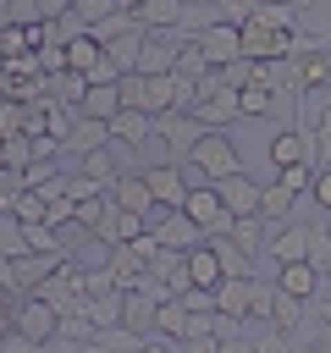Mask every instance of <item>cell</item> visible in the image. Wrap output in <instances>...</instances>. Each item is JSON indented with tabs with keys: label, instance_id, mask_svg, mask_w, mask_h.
<instances>
[{
	"label": "cell",
	"instance_id": "cell-1",
	"mask_svg": "<svg viewBox=\"0 0 331 353\" xmlns=\"http://www.w3.org/2000/svg\"><path fill=\"white\" fill-rule=\"evenodd\" d=\"M182 215H188V221L204 232V243H210V237H226V232L237 226V215L221 204V188H215V182H193V188H188Z\"/></svg>",
	"mask_w": 331,
	"mask_h": 353
},
{
	"label": "cell",
	"instance_id": "cell-2",
	"mask_svg": "<svg viewBox=\"0 0 331 353\" xmlns=\"http://www.w3.org/2000/svg\"><path fill=\"white\" fill-rule=\"evenodd\" d=\"M188 165H193L204 182H226V176H237V171H243V160H237V143H232L226 132H204V138L193 143Z\"/></svg>",
	"mask_w": 331,
	"mask_h": 353
},
{
	"label": "cell",
	"instance_id": "cell-3",
	"mask_svg": "<svg viewBox=\"0 0 331 353\" xmlns=\"http://www.w3.org/2000/svg\"><path fill=\"white\" fill-rule=\"evenodd\" d=\"M154 138H160V149H166L171 165H188V154H193V143L204 138V127H199V116L166 110V116H154Z\"/></svg>",
	"mask_w": 331,
	"mask_h": 353
},
{
	"label": "cell",
	"instance_id": "cell-4",
	"mask_svg": "<svg viewBox=\"0 0 331 353\" xmlns=\"http://www.w3.org/2000/svg\"><path fill=\"white\" fill-rule=\"evenodd\" d=\"M143 226H149V237H154L160 248H177V254H188V248H199V243H204V232H199L182 210H149V215H143Z\"/></svg>",
	"mask_w": 331,
	"mask_h": 353
},
{
	"label": "cell",
	"instance_id": "cell-5",
	"mask_svg": "<svg viewBox=\"0 0 331 353\" xmlns=\"http://www.w3.org/2000/svg\"><path fill=\"white\" fill-rule=\"evenodd\" d=\"M11 331L33 336V342H55V336H61V314H55V303H44L39 292H28V298H17V309H11Z\"/></svg>",
	"mask_w": 331,
	"mask_h": 353
},
{
	"label": "cell",
	"instance_id": "cell-6",
	"mask_svg": "<svg viewBox=\"0 0 331 353\" xmlns=\"http://www.w3.org/2000/svg\"><path fill=\"white\" fill-rule=\"evenodd\" d=\"M193 44L204 50L210 66H226V61L243 55V28H237V22H221V17H215V22H199V28H193Z\"/></svg>",
	"mask_w": 331,
	"mask_h": 353
},
{
	"label": "cell",
	"instance_id": "cell-7",
	"mask_svg": "<svg viewBox=\"0 0 331 353\" xmlns=\"http://www.w3.org/2000/svg\"><path fill=\"white\" fill-rule=\"evenodd\" d=\"M138 176L149 182V199H154V210H182L188 204V176H182V165H138Z\"/></svg>",
	"mask_w": 331,
	"mask_h": 353
},
{
	"label": "cell",
	"instance_id": "cell-8",
	"mask_svg": "<svg viewBox=\"0 0 331 353\" xmlns=\"http://www.w3.org/2000/svg\"><path fill=\"white\" fill-rule=\"evenodd\" d=\"M298 33H281V28H265V22H243V55L248 61H281L292 55Z\"/></svg>",
	"mask_w": 331,
	"mask_h": 353
},
{
	"label": "cell",
	"instance_id": "cell-9",
	"mask_svg": "<svg viewBox=\"0 0 331 353\" xmlns=\"http://www.w3.org/2000/svg\"><path fill=\"white\" fill-rule=\"evenodd\" d=\"M270 165H276V171H287V165H314V171H320V149H314L309 132L281 127V132L270 138Z\"/></svg>",
	"mask_w": 331,
	"mask_h": 353
},
{
	"label": "cell",
	"instance_id": "cell-10",
	"mask_svg": "<svg viewBox=\"0 0 331 353\" xmlns=\"http://www.w3.org/2000/svg\"><path fill=\"white\" fill-rule=\"evenodd\" d=\"M221 188V204L237 215V221H248V215H259V199H265V182H254L248 171H237V176H226V182H215Z\"/></svg>",
	"mask_w": 331,
	"mask_h": 353
},
{
	"label": "cell",
	"instance_id": "cell-11",
	"mask_svg": "<svg viewBox=\"0 0 331 353\" xmlns=\"http://www.w3.org/2000/svg\"><path fill=\"white\" fill-rule=\"evenodd\" d=\"M265 254H270L276 270H281V265H303V259H309V221H287V226L265 243Z\"/></svg>",
	"mask_w": 331,
	"mask_h": 353
},
{
	"label": "cell",
	"instance_id": "cell-12",
	"mask_svg": "<svg viewBox=\"0 0 331 353\" xmlns=\"http://www.w3.org/2000/svg\"><path fill=\"white\" fill-rule=\"evenodd\" d=\"M94 149H110V121H94V116H72V132H66V154L72 160H83V154H94Z\"/></svg>",
	"mask_w": 331,
	"mask_h": 353
},
{
	"label": "cell",
	"instance_id": "cell-13",
	"mask_svg": "<svg viewBox=\"0 0 331 353\" xmlns=\"http://www.w3.org/2000/svg\"><path fill=\"white\" fill-rule=\"evenodd\" d=\"M105 199H110L116 210H127V215H149V210H154V199H149V182H143L138 171H121V176L105 188Z\"/></svg>",
	"mask_w": 331,
	"mask_h": 353
},
{
	"label": "cell",
	"instance_id": "cell-14",
	"mask_svg": "<svg viewBox=\"0 0 331 353\" xmlns=\"http://www.w3.org/2000/svg\"><path fill=\"white\" fill-rule=\"evenodd\" d=\"M276 287H281L287 298H298V303H314V298H320V287H325V276L303 259V265H281V270H276Z\"/></svg>",
	"mask_w": 331,
	"mask_h": 353
},
{
	"label": "cell",
	"instance_id": "cell-15",
	"mask_svg": "<svg viewBox=\"0 0 331 353\" xmlns=\"http://www.w3.org/2000/svg\"><path fill=\"white\" fill-rule=\"evenodd\" d=\"M105 270H110V281H116L121 292L143 287V276H149V265H143V254H138L132 243H116V248H110V265H105Z\"/></svg>",
	"mask_w": 331,
	"mask_h": 353
},
{
	"label": "cell",
	"instance_id": "cell-16",
	"mask_svg": "<svg viewBox=\"0 0 331 353\" xmlns=\"http://www.w3.org/2000/svg\"><path fill=\"white\" fill-rule=\"evenodd\" d=\"M248 309H254V276H226V281L215 287V314L248 320Z\"/></svg>",
	"mask_w": 331,
	"mask_h": 353
},
{
	"label": "cell",
	"instance_id": "cell-17",
	"mask_svg": "<svg viewBox=\"0 0 331 353\" xmlns=\"http://www.w3.org/2000/svg\"><path fill=\"white\" fill-rule=\"evenodd\" d=\"M188 281H193V287H204V292H215V287L226 281V270H221V259H215V248H210V243L188 248Z\"/></svg>",
	"mask_w": 331,
	"mask_h": 353
},
{
	"label": "cell",
	"instance_id": "cell-18",
	"mask_svg": "<svg viewBox=\"0 0 331 353\" xmlns=\"http://www.w3.org/2000/svg\"><path fill=\"white\" fill-rule=\"evenodd\" d=\"M77 110L94 116V121H116V116H121V88H116V83H88V94H83Z\"/></svg>",
	"mask_w": 331,
	"mask_h": 353
},
{
	"label": "cell",
	"instance_id": "cell-19",
	"mask_svg": "<svg viewBox=\"0 0 331 353\" xmlns=\"http://www.w3.org/2000/svg\"><path fill=\"white\" fill-rule=\"evenodd\" d=\"M154 138V116H143V110H121L116 121H110V143H132V149H143Z\"/></svg>",
	"mask_w": 331,
	"mask_h": 353
},
{
	"label": "cell",
	"instance_id": "cell-20",
	"mask_svg": "<svg viewBox=\"0 0 331 353\" xmlns=\"http://www.w3.org/2000/svg\"><path fill=\"white\" fill-rule=\"evenodd\" d=\"M143 39H149V33H143V28H132V33H121V39H110V44H105V55L116 61V72H121V77H127V72H138Z\"/></svg>",
	"mask_w": 331,
	"mask_h": 353
},
{
	"label": "cell",
	"instance_id": "cell-21",
	"mask_svg": "<svg viewBox=\"0 0 331 353\" xmlns=\"http://www.w3.org/2000/svg\"><path fill=\"white\" fill-rule=\"evenodd\" d=\"M99 61H105V44H99V39H88V33H83V39H72V44H66V72L94 77V66H99Z\"/></svg>",
	"mask_w": 331,
	"mask_h": 353
},
{
	"label": "cell",
	"instance_id": "cell-22",
	"mask_svg": "<svg viewBox=\"0 0 331 353\" xmlns=\"http://www.w3.org/2000/svg\"><path fill=\"white\" fill-rule=\"evenodd\" d=\"M292 204H298V193H292V188H281V182H265L259 221H276V226H287V221H292Z\"/></svg>",
	"mask_w": 331,
	"mask_h": 353
},
{
	"label": "cell",
	"instance_id": "cell-23",
	"mask_svg": "<svg viewBox=\"0 0 331 353\" xmlns=\"http://www.w3.org/2000/svg\"><path fill=\"white\" fill-rule=\"evenodd\" d=\"M154 336H160V342H182V336H188V309H182V298H166V303L154 309Z\"/></svg>",
	"mask_w": 331,
	"mask_h": 353
},
{
	"label": "cell",
	"instance_id": "cell-24",
	"mask_svg": "<svg viewBox=\"0 0 331 353\" xmlns=\"http://www.w3.org/2000/svg\"><path fill=\"white\" fill-rule=\"evenodd\" d=\"M210 72H215V66L204 61V50H199L193 39H182V44H177V66H171V77H188V83H204Z\"/></svg>",
	"mask_w": 331,
	"mask_h": 353
},
{
	"label": "cell",
	"instance_id": "cell-25",
	"mask_svg": "<svg viewBox=\"0 0 331 353\" xmlns=\"http://www.w3.org/2000/svg\"><path fill=\"white\" fill-rule=\"evenodd\" d=\"M210 248H215V259H221V270H226V276H254V265H259V259H248L232 237H210Z\"/></svg>",
	"mask_w": 331,
	"mask_h": 353
},
{
	"label": "cell",
	"instance_id": "cell-26",
	"mask_svg": "<svg viewBox=\"0 0 331 353\" xmlns=\"http://www.w3.org/2000/svg\"><path fill=\"white\" fill-rule=\"evenodd\" d=\"M22 254H33L28 226H22L17 215H0V259H22Z\"/></svg>",
	"mask_w": 331,
	"mask_h": 353
},
{
	"label": "cell",
	"instance_id": "cell-27",
	"mask_svg": "<svg viewBox=\"0 0 331 353\" xmlns=\"http://www.w3.org/2000/svg\"><path fill=\"white\" fill-rule=\"evenodd\" d=\"M77 171H83L88 182H99V188H110V182L121 176V165L110 160V149H94V154H83V160H77Z\"/></svg>",
	"mask_w": 331,
	"mask_h": 353
},
{
	"label": "cell",
	"instance_id": "cell-28",
	"mask_svg": "<svg viewBox=\"0 0 331 353\" xmlns=\"http://www.w3.org/2000/svg\"><path fill=\"white\" fill-rule=\"evenodd\" d=\"M226 237H232V243H237V248H243L248 259H259V254H265V221H259V215H248V221H237V226H232Z\"/></svg>",
	"mask_w": 331,
	"mask_h": 353
},
{
	"label": "cell",
	"instance_id": "cell-29",
	"mask_svg": "<svg viewBox=\"0 0 331 353\" xmlns=\"http://www.w3.org/2000/svg\"><path fill=\"white\" fill-rule=\"evenodd\" d=\"M138 28V17L132 11H116V17H105V22H94L88 28V39H99V44H110V39H121V33H132Z\"/></svg>",
	"mask_w": 331,
	"mask_h": 353
},
{
	"label": "cell",
	"instance_id": "cell-30",
	"mask_svg": "<svg viewBox=\"0 0 331 353\" xmlns=\"http://www.w3.org/2000/svg\"><path fill=\"white\" fill-rule=\"evenodd\" d=\"M215 72H221V83H226V88H237V94L254 83V61H248V55H237V61H226V66H215Z\"/></svg>",
	"mask_w": 331,
	"mask_h": 353
},
{
	"label": "cell",
	"instance_id": "cell-31",
	"mask_svg": "<svg viewBox=\"0 0 331 353\" xmlns=\"http://www.w3.org/2000/svg\"><path fill=\"white\" fill-rule=\"evenodd\" d=\"M237 105H243V116H265V110H276V94L259 88V83H248V88L237 94Z\"/></svg>",
	"mask_w": 331,
	"mask_h": 353
},
{
	"label": "cell",
	"instance_id": "cell-32",
	"mask_svg": "<svg viewBox=\"0 0 331 353\" xmlns=\"http://www.w3.org/2000/svg\"><path fill=\"white\" fill-rule=\"evenodd\" d=\"M22 193H28V182H22V171H6V165H0V215H11Z\"/></svg>",
	"mask_w": 331,
	"mask_h": 353
},
{
	"label": "cell",
	"instance_id": "cell-33",
	"mask_svg": "<svg viewBox=\"0 0 331 353\" xmlns=\"http://www.w3.org/2000/svg\"><path fill=\"white\" fill-rule=\"evenodd\" d=\"M11 215H17V221H28V226H39V221H50V204H44V199L28 188V193L17 199V210H11Z\"/></svg>",
	"mask_w": 331,
	"mask_h": 353
},
{
	"label": "cell",
	"instance_id": "cell-34",
	"mask_svg": "<svg viewBox=\"0 0 331 353\" xmlns=\"http://www.w3.org/2000/svg\"><path fill=\"white\" fill-rule=\"evenodd\" d=\"M116 11H127L121 0H77V17L94 28V22H105V17H116Z\"/></svg>",
	"mask_w": 331,
	"mask_h": 353
},
{
	"label": "cell",
	"instance_id": "cell-35",
	"mask_svg": "<svg viewBox=\"0 0 331 353\" xmlns=\"http://www.w3.org/2000/svg\"><path fill=\"white\" fill-rule=\"evenodd\" d=\"M276 182L292 188V193H309L314 188V165H287V171H276Z\"/></svg>",
	"mask_w": 331,
	"mask_h": 353
},
{
	"label": "cell",
	"instance_id": "cell-36",
	"mask_svg": "<svg viewBox=\"0 0 331 353\" xmlns=\"http://www.w3.org/2000/svg\"><path fill=\"white\" fill-rule=\"evenodd\" d=\"M182 309H188V314H215V292L188 287V292H182Z\"/></svg>",
	"mask_w": 331,
	"mask_h": 353
},
{
	"label": "cell",
	"instance_id": "cell-37",
	"mask_svg": "<svg viewBox=\"0 0 331 353\" xmlns=\"http://www.w3.org/2000/svg\"><path fill=\"white\" fill-rule=\"evenodd\" d=\"M309 199H314V210H331V165H320V171H314V188H309Z\"/></svg>",
	"mask_w": 331,
	"mask_h": 353
},
{
	"label": "cell",
	"instance_id": "cell-38",
	"mask_svg": "<svg viewBox=\"0 0 331 353\" xmlns=\"http://www.w3.org/2000/svg\"><path fill=\"white\" fill-rule=\"evenodd\" d=\"M0 353H44V342H33V336H22V331H6Z\"/></svg>",
	"mask_w": 331,
	"mask_h": 353
},
{
	"label": "cell",
	"instance_id": "cell-39",
	"mask_svg": "<svg viewBox=\"0 0 331 353\" xmlns=\"http://www.w3.org/2000/svg\"><path fill=\"white\" fill-rule=\"evenodd\" d=\"M166 353H215V336H182V342H171Z\"/></svg>",
	"mask_w": 331,
	"mask_h": 353
},
{
	"label": "cell",
	"instance_id": "cell-40",
	"mask_svg": "<svg viewBox=\"0 0 331 353\" xmlns=\"http://www.w3.org/2000/svg\"><path fill=\"white\" fill-rule=\"evenodd\" d=\"M66 11H77V0H39V17H44V22H55V17H66Z\"/></svg>",
	"mask_w": 331,
	"mask_h": 353
},
{
	"label": "cell",
	"instance_id": "cell-41",
	"mask_svg": "<svg viewBox=\"0 0 331 353\" xmlns=\"http://www.w3.org/2000/svg\"><path fill=\"white\" fill-rule=\"evenodd\" d=\"M215 353H254V342L248 336H226V342H215Z\"/></svg>",
	"mask_w": 331,
	"mask_h": 353
},
{
	"label": "cell",
	"instance_id": "cell-42",
	"mask_svg": "<svg viewBox=\"0 0 331 353\" xmlns=\"http://www.w3.org/2000/svg\"><path fill=\"white\" fill-rule=\"evenodd\" d=\"M6 331H11V320H0V342H6Z\"/></svg>",
	"mask_w": 331,
	"mask_h": 353
}]
</instances>
